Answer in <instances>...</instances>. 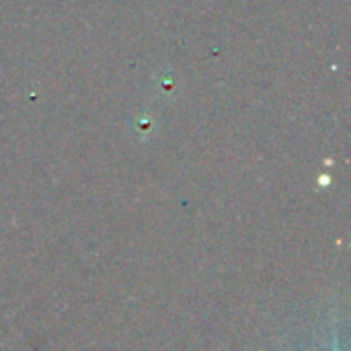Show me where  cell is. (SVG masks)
I'll list each match as a JSON object with an SVG mask.
<instances>
[]
</instances>
